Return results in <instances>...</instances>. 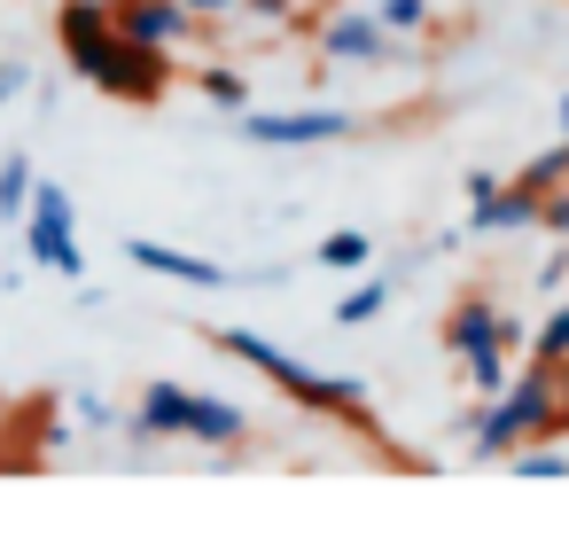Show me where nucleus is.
I'll return each instance as SVG.
<instances>
[{
  "mask_svg": "<svg viewBox=\"0 0 569 554\" xmlns=\"http://www.w3.org/2000/svg\"><path fill=\"white\" fill-rule=\"evenodd\" d=\"M56 48H63L71 79H87V87L110 95V102L157 110V102L172 95V56L126 40V32L110 24V0H63V9H56Z\"/></svg>",
  "mask_w": 569,
  "mask_h": 554,
  "instance_id": "obj_1",
  "label": "nucleus"
},
{
  "mask_svg": "<svg viewBox=\"0 0 569 554\" xmlns=\"http://www.w3.org/2000/svg\"><path fill=\"white\" fill-rule=\"evenodd\" d=\"M211 344H219L234 367L266 375V383H273L289 406H305V414H328V422H351V429L375 422V398H367L359 375H320V367H305L297 352H281V344L258 336V328H211Z\"/></svg>",
  "mask_w": 569,
  "mask_h": 554,
  "instance_id": "obj_2",
  "label": "nucleus"
},
{
  "mask_svg": "<svg viewBox=\"0 0 569 554\" xmlns=\"http://www.w3.org/2000/svg\"><path fill=\"white\" fill-rule=\"evenodd\" d=\"M538 437H561V375L530 359L522 375H507V383L476 406L468 445H476V461H507L515 445H538Z\"/></svg>",
  "mask_w": 569,
  "mask_h": 554,
  "instance_id": "obj_3",
  "label": "nucleus"
},
{
  "mask_svg": "<svg viewBox=\"0 0 569 554\" xmlns=\"http://www.w3.org/2000/svg\"><path fill=\"white\" fill-rule=\"evenodd\" d=\"M24 250H32V266H48V274H63V281L87 274V243H79V204H71V188H56V180L32 188V204H24Z\"/></svg>",
  "mask_w": 569,
  "mask_h": 554,
  "instance_id": "obj_4",
  "label": "nucleus"
},
{
  "mask_svg": "<svg viewBox=\"0 0 569 554\" xmlns=\"http://www.w3.org/2000/svg\"><path fill=\"white\" fill-rule=\"evenodd\" d=\"M351 110H328V102H297V110H242V141L258 149H312V141H351Z\"/></svg>",
  "mask_w": 569,
  "mask_h": 554,
  "instance_id": "obj_5",
  "label": "nucleus"
},
{
  "mask_svg": "<svg viewBox=\"0 0 569 554\" xmlns=\"http://www.w3.org/2000/svg\"><path fill=\"white\" fill-rule=\"evenodd\" d=\"M522 344H530V328H522L515 313H499L483 289L452 297V313H445V352H452V359H476V352H522Z\"/></svg>",
  "mask_w": 569,
  "mask_h": 554,
  "instance_id": "obj_6",
  "label": "nucleus"
},
{
  "mask_svg": "<svg viewBox=\"0 0 569 554\" xmlns=\"http://www.w3.org/2000/svg\"><path fill=\"white\" fill-rule=\"evenodd\" d=\"M110 24L126 32V40H141V48H164V56H180L188 40H196V9L188 0H110Z\"/></svg>",
  "mask_w": 569,
  "mask_h": 554,
  "instance_id": "obj_7",
  "label": "nucleus"
},
{
  "mask_svg": "<svg viewBox=\"0 0 569 554\" xmlns=\"http://www.w3.org/2000/svg\"><path fill=\"white\" fill-rule=\"evenodd\" d=\"M390 56H398V32H382L375 9H351V17L320 24V63H367V71H382Z\"/></svg>",
  "mask_w": 569,
  "mask_h": 554,
  "instance_id": "obj_8",
  "label": "nucleus"
},
{
  "mask_svg": "<svg viewBox=\"0 0 569 554\" xmlns=\"http://www.w3.org/2000/svg\"><path fill=\"white\" fill-rule=\"evenodd\" d=\"M126 258H133L141 274L188 281V289H227V281H234V266H219V258H196V250H180V243H157V235H126Z\"/></svg>",
  "mask_w": 569,
  "mask_h": 554,
  "instance_id": "obj_9",
  "label": "nucleus"
},
{
  "mask_svg": "<svg viewBox=\"0 0 569 554\" xmlns=\"http://www.w3.org/2000/svg\"><path fill=\"white\" fill-rule=\"evenodd\" d=\"M180 437H188V445H211V453H234V445H250V414H242L234 398L180 390Z\"/></svg>",
  "mask_w": 569,
  "mask_h": 554,
  "instance_id": "obj_10",
  "label": "nucleus"
},
{
  "mask_svg": "<svg viewBox=\"0 0 569 554\" xmlns=\"http://www.w3.org/2000/svg\"><path fill=\"white\" fill-rule=\"evenodd\" d=\"M522 227H538V196L522 180H499L491 196L468 204V235H522Z\"/></svg>",
  "mask_w": 569,
  "mask_h": 554,
  "instance_id": "obj_11",
  "label": "nucleus"
},
{
  "mask_svg": "<svg viewBox=\"0 0 569 554\" xmlns=\"http://www.w3.org/2000/svg\"><path fill=\"white\" fill-rule=\"evenodd\" d=\"M180 390H188V383H149V390H141V406H133V437H141V445L180 437Z\"/></svg>",
  "mask_w": 569,
  "mask_h": 554,
  "instance_id": "obj_12",
  "label": "nucleus"
},
{
  "mask_svg": "<svg viewBox=\"0 0 569 554\" xmlns=\"http://www.w3.org/2000/svg\"><path fill=\"white\" fill-rule=\"evenodd\" d=\"M32 188H40V165H32V149H9L0 157V219H24V204H32Z\"/></svg>",
  "mask_w": 569,
  "mask_h": 554,
  "instance_id": "obj_13",
  "label": "nucleus"
},
{
  "mask_svg": "<svg viewBox=\"0 0 569 554\" xmlns=\"http://www.w3.org/2000/svg\"><path fill=\"white\" fill-rule=\"evenodd\" d=\"M196 87H203V102H211V110H227V118H242V110H250V79H242L234 63H203V71H196Z\"/></svg>",
  "mask_w": 569,
  "mask_h": 554,
  "instance_id": "obj_14",
  "label": "nucleus"
},
{
  "mask_svg": "<svg viewBox=\"0 0 569 554\" xmlns=\"http://www.w3.org/2000/svg\"><path fill=\"white\" fill-rule=\"evenodd\" d=\"M328 274H359L367 258H375V235L367 227H336V235H320V250H312Z\"/></svg>",
  "mask_w": 569,
  "mask_h": 554,
  "instance_id": "obj_15",
  "label": "nucleus"
},
{
  "mask_svg": "<svg viewBox=\"0 0 569 554\" xmlns=\"http://www.w3.org/2000/svg\"><path fill=\"white\" fill-rule=\"evenodd\" d=\"M382 313H390V274H367L359 289H343L336 328H367V320H382Z\"/></svg>",
  "mask_w": 569,
  "mask_h": 554,
  "instance_id": "obj_16",
  "label": "nucleus"
},
{
  "mask_svg": "<svg viewBox=\"0 0 569 554\" xmlns=\"http://www.w3.org/2000/svg\"><path fill=\"white\" fill-rule=\"evenodd\" d=\"M507 461H515V476H522V484H561V476H569V453H553V437H538V445H515Z\"/></svg>",
  "mask_w": 569,
  "mask_h": 554,
  "instance_id": "obj_17",
  "label": "nucleus"
},
{
  "mask_svg": "<svg viewBox=\"0 0 569 554\" xmlns=\"http://www.w3.org/2000/svg\"><path fill=\"white\" fill-rule=\"evenodd\" d=\"M515 180H522V188H530V196H553V188H561V180H569V149H561V141H553V149H546V157H530V165H522V172H515Z\"/></svg>",
  "mask_w": 569,
  "mask_h": 554,
  "instance_id": "obj_18",
  "label": "nucleus"
},
{
  "mask_svg": "<svg viewBox=\"0 0 569 554\" xmlns=\"http://www.w3.org/2000/svg\"><path fill=\"white\" fill-rule=\"evenodd\" d=\"M375 17H382V32L413 40V32H429V0H375Z\"/></svg>",
  "mask_w": 569,
  "mask_h": 554,
  "instance_id": "obj_19",
  "label": "nucleus"
},
{
  "mask_svg": "<svg viewBox=\"0 0 569 554\" xmlns=\"http://www.w3.org/2000/svg\"><path fill=\"white\" fill-rule=\"evenodd\" d=\"M460 367H468V383H476V390L491 398V390H499V383L515 375V352H476V359H460Z\"/></svg>",
  "mask_w": 569,
  "mask_h": 554,
  "instance_id": "obj_20",
  "label": "nucleus"
},
{
  "mask_svg": "<svg viewBox=\"0 0 569 554\" xmlns=\"http://www.w3.org/2000/svg\"><path fill=\"white\" fill-rule=\"evenodd\" d=\"M538 227H546L553 243H569V180H561L553 196H538Z\"/></svg>",
  "mask_w": 569,
  "mask_h": 554,
  "instance_id": "obj_21",
  "label": "nucleus"
},
{
  "mask_svg": "<svg viewBox=\"0 0 569 554\" xmlns=\"http://www.w3.org/2000/svg\"><path fill=\"white\" fill-rule=\"evenodd\" d=\"M538 281H546V289H561V281H569V243H561V250L538 266Z\"/></svg>",
  "mask_w": 569,
  "mask_h": 554,
  "instance_id": "obj_22",
  "label": "nucleus"
},
{
  "mask_svg": "<svg viewBox=\"0 0 569 554\" xmlns=\"http://www.w3.org/2000/svg\"><path fill=\"white\" fill-rule=\"evenodd\" d=\"M17 95H24V63H0V110H9Z\"/></svg>",
  "mask_w": 569,
  "mask_h": 554,
  "instance_id": "obj_23",
  "label": "nucleus"
},
{
  "mask_svg": "<svg viewBox=\"0 0 569 554\" xmlns=\"http://www.w3.org/2000/svg\"><path fill=\"white\" fill-rule=\"evenodd\" d=\"M460 188H468V204H476V196H491V188H499V172H491V165H476V172H468Z\"/></svg>",
  "mask_w": 569,
  "mask_h": 554,
  "instance_id": "obj_24",
  "label": "nucleus"
},
{
  "mask_svg": "<svg viewBox=\"0 0 569 554\" xmlns=\"http://www.w3.org/2000/svg\"><path fill=\"white\" fill-rule=\"evenodd\" d=\"M242 9H250V17H266V24H281V17L297 9V0H242Z\"/></svg>",
  "mask_w": 569,
  "mask_h": 554,
  "instance_id": "obj_25",
  "label": "nucleus"
},
{
  "mask_svg": "<svg viewBox=\"0 0 569 554\" xmlns=\"http://www.w3.org/2000/svg\"><path fill=\"white\" fill-rule=\"evenodd\" d=\"M196 17H227V9H242V0H188Z\"/></svg>",
  "mask_w": 569,
  "mask_h": 554,
  "instance_id": "obj_26",
  "label": "nucleus"
},
{
  "mask_svg": "<svg viewBox=\"0 0 569 554\" xmlns=\"http://www.w3.org/2000/svg\"><path fill=\"white\" fill-rule=\"evenodd\" d=\"M553 118H561V133H569V95H561V102H553Z\"/></svg>",
  "mask_w": 569,
  "mask_h": 554,
  "instance_id": "obj_27",
  "label": "nucleus"
},
{
  "mask_svg": "<svg viewBox=\"0 0 569 554\" xmlns=\"http://www.w3.org/2000/svg\"><path fill=\"white\" fill-rule=\"evenodd\" d=\"M561 149H569V133H561Z\"/></svg>",
  "mask_w": 569,
  "mask_h": 554,
  "instance_id": "obj_28",
  "label": "nucleus"
}]
</instances>
